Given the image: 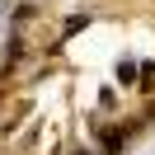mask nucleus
Here are the masks:
<instances>
[{"label": "nucleus", "instance_id": "f257e3e1", "mask_svg": "<svg viewBox=\"0 0 155 155\" xmlns=\"http://www.w3.org/2000/svg\"><path fill=\"white\" fill-rule=\"evenodd\" d=\"M113 80H117V85H127V89L141 85V61H136V57H122V61L113 66Z\"/></svg>", "mask_w": 155, "mask_h": 155}, {"label": "nucleus", "instance_id": "f03ea898", "mask_svg": "<svg viewBox=\"0 0 155 155\" xmlns=\"http://www.w3.org/2000/svg\"><path fill=\"white\" fill-rule=\"evenodd\" d=\"M141 89L155 94V61H141Z\"/></svg>", "mask_w": 155, "mask_h": 155}, {"label": "nucleus", "instance_id": "7ed1b4c3", "mask_svg": "<svg viewBox=\"0 0 155 155\" xmlns=\"http://www.w3.org/2000/svg\"><path fill=\"white\" fill-rule=\"evenodd\" d=\"M80 28H89V14H75V19H66V33H80Z\"/></svg>", "mask_w": 155, "mask_h": 155}, {"label": "nucleus", "instance_id": "20e7f679", "mask_svg": "<svg viewBox=\"0 0 155 155\" xmlns=\"http://www.w3.org/2000/svg\"><path fill=\"white\" fill-rule=\"evenodd\" d=\"M80 155H89V150H80Z\"/></svg>", "mask_w": 155, "mask_h": 155}]
</instances>
